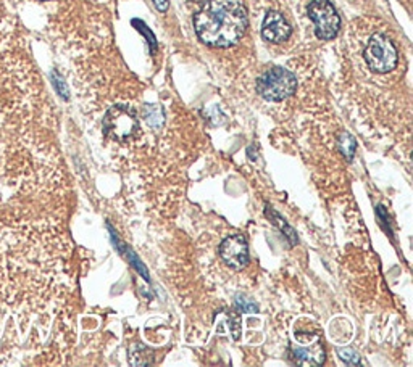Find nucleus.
Returning a JSON list of instances; mask_svg holds the SVG:
<instances>
[{
	"instance_id": "f257e3e1",
	"label": "nucleus",
	"mask_w": 413,
	"mask_h": 367,
	"mask_svg": "<svg viewBox=\"0 0 413 367\" xmlns=\"http://www.w3.org/2000/svg\"><path fill=\"white\" fill-rule=\"evenodd\" d=\"M200 41L212 47H231L244 36L247 11L241 0H207L194 16Z\"/></svg>"
},
{
	"instance_id": "f03ea898",
	"label": "nucleus",
	"mask_w": 413,
	"mask_h": 367,
	"mask_svg": "<svg viewBox=\"0 0 413 367\" xmlns=\"http://www.w3.org/2000/svg\"><path fill=\"white\" fill-rule=\"evenodd\" d=\"M297 79L289 70L275 66L265 71L257 81V90L263 99L270 101H281L296 92Z\"/></svg>"
},
{
	"instance_id": "7ed1b4c3",
	"label": "nucleus",
	"mask_w": 413,
	"mask_h": 367,
	"mask_svg": "<svg viewBox=\"0 0 413 367\" xmlns=\"http://www.w3.org/2000/svg\"><path fill=\"white\" fill-rule=\"evenodd\" d=\"M365 61L375 73H389L397 66V50L391 39L384 34H375L365 49Z\"/></svg>"
},
{
	"instance_id": "20e7f679",
	"label": "nucleus",
	"mask_w": 413,
	"mask_h": 367,
	"mask_svg": "<svg viewBox=\"0 0 413 367\" xmlns=\"http://www.w3.org/2000/svg\"><path fill=\"white\" fill-rule=\"evenodd\" d=\"M139 127V120L134 110L124 105H115L104 118V132L113 140L131 139Z\"/></svg>"
},
{
	"instance_id": "39448f33",
	"label": "nucleus",
	"mask_w": 413,
	"mask_h": 367,
	"mask_svg": "<svg viewBox=\"0 0 413 367\" xmlns=\"http://www.w3.org/2000/svg\"><path fill=\"white\" fill-rule=\"evenodd\" d=\"M309 16L315 25L316 37L321 41H330V39L336 37L339 27H341V18L330 0H315L310 4Z\"/></svg>"
},
{
	"instance_id": "423d86ee",
	"label": "nucleus",
	"mask_w": 413,
	"mask_h": 367,
	"mask_svg": "<svg viewBox=\"0 0 413 367\" xmlns=\"http://www.w3.org/2000/svg\"><path fill=\"white\" fill-rule=\"evenodd\" d=\"M220 256L233 269H242L249 263V245L244 235H231L220 245Z\"/></svg>"
},
{
	"instance_id": "0eeeda50",
	"label": "nucleus",
	"mask_w": 413,
	"mask_h": 367,
	"mask_svg": "<svg viewBox=\"0 0 413 367\" xmlns=\"http://www.w3.org/2000/svg\"><path fill=\"white\" fill-rule=\"evenodd\" d=\"M291 32H292L291 25L286 21V18L280 13V11H268L267 16H265L262 27V34L267 41L273 44H281L289 39Z\"/></svg>"
},
{
	"instance_id": "6e6552de",
	"label": "nucleus",
	"mask_w": 413,
	"mask_h": 367,
	"mask_svg": "<svg viewBox=\"0 0 413 367\" xmlns=\"http://www.w3.org/2000/svg\"><path fill=\"white\" fill-rule=\"evenodd\" d=\"M292 353L296 363L302 366H320L325 363V352L320 342H316L315 345L292 347Z\"/></svg>"
},
{
	"instance_id": "1a4fd4ad",
	"label": "nucleus",
	"mask_w": 413,
	"mask_h": 367,
	"mask_svg": "<svg viewBox=\"0 0 413 367\" xmlns=\"http://www.w3.org/2000/svg\"><path fill=\"white\" fill-rule=\"evenodd\" d=\"M144 113V120L149 124L152 129H160L165 123V115H163V110L160 105L155 104H147L143 108Z\"/></svg>"
},
{
	"instance_id": "9d476101",
	"label": "nucleus",
	"mask_w": 413,
	"mask_h": 367,
	"mask_svg": "<svg viewBox=\"0 0 413 367\" xmlns=\"http://www.w3.org/2000/svg\"><path fill=\"white\" fill-rule=\"evenodd\" d=\"M267 214L270 216V221H273L275 224H278V225H280V228H281V232L285 234V235L287 237V239H289L291 245H296V244H297V237H296V234H294V230L289 228V225H287L285 221H282L280 214L276 213V211H273V210L270 211V208H267Z\"/></svg>"
},
{
	"instance_id": "9b49d317",
	"label": "nucleus",
	"mask_w": 413,
	"mask_h": 367,
	"mask_svg": "<svg viewBox=\"0 0 413 367\" xmlns=\"http://www.w3.org/2000/svg\"><path fill=\"white\" fill-rule=\"evenodd\" d=\"M355 149H357V142H355V139L350 134L344 132L341 135V139H339V150L342 151V155L346 156L347 160H352Z\"/></svg>"
},
{
	"instance_id": "f8f14e48",
	"label": "nucleus",
	"mask_w": 413,
	"mask_h": 367,
	"mask_svg": "<svg viewBox=\"0 0 413 367\" xmlns=\"http://www.w3.org/2000/svg\"><path fill=\"white\" fill-rule=\"evenodd\" d=\"M339 358H341L344 363L349 366H360L361 364V358L357 352H354L352 348H339L337 349Z\"/></svg>"
},
{
	"instance_id": "ddd939ff",
	"label": "nucleus",
	"mask_w": 413,
	"mask_h": 367,
	"mask_svg": "<svg viewBox=\"0 0 413 367\" xmlns=\"http://www.w3.org/2000/svg\"><path fill=\"white\" fill-rule=\"evenodd\" d=\"M236 306L241 309L242 313H257L258 311V304L251 300V298H246L242 295L236 297Z\"/></svg>"
},
{
	"instance_id": "4468645a",
	"label": "nucleus",
	"mask_w": 413,
	"mask_h": 367,
	"mask_svg": "<svg viewBox=\"0 0 413 367\" xmlns=\"http://www.w3.org/2000/svg\"><path fill=\"white\" fill-rule=\"evenodd\" d=\"M52 79H54V84H55V87H56V90H59V92H60V95H61V97H65V99H66V97H68V92H66V86H65V82H64V81H61V77H59V76H56V75H55V73H54V76H52Z\"/></svg>"
},
{
	"instance_id": "2eb2a0df",
	"label": "nucleus",
	"mask_w": 413,
	"mask_h": 367,
	"mask_svg": "<svg viewBox=\"0 0 413 367\" xmlns=\"http://www.w3.org/2000/svg\"><path fill=\"white\" fill-rule=\"evenodd\" d=\"M152 2H154V5H155L158 11H167L168 10V5H169L168 0H152Z\"/></svg>"
}]
</instances>
